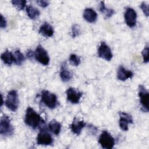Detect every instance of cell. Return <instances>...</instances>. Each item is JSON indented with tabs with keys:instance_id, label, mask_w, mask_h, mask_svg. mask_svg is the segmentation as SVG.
Listing matches in <instances>:
<instances>
[{
	"instance_id": "cell-15",
	"label": "cell",
	"mask_w": 149,
	"mask_h": 149,
	"mask_svg": "<svg viewBox=\"0 0 149 149\" xmlns=\"http://www.w3.org/2000/svg\"><path fill=\"white\" fill-rule=\"evenodd\" d=\"M133 73L132 71L127 70L123 66H120L117 72V78L121 81H125L126 80L132 78Z\"/></svg>"
},
{
	"instance_id": "cell-18",
	"label": "cell",
	"mask_w": 149,
	"mask_h": 149,
	"mask_svg": "<svg viewBox=\"0 0 149 149\" xmlns=\"http://www.w3.org/2000/svg\"><path fill=\"white\" fill-rule=\"evenodd\" d=\"M48 128L55 135H58L61 130V125L55 119H52L48 124Z\"/></svg>"
},
{
	"instance_id": "cell-3",
	"label": "cell",
	"mask_w": 149,
	"mask_h": 149,
	"mask_svg": "<svg viewBox=\"0 0 149 149\" xmlns=\"http://www.w3.org/2000/svg\"><path fill=\"white\" fill-rule=\"evenodd\" d=\"M14 133V128L11 124L10 118L3 115L0 120V134L4 136H12Z\"/></svg>"
},
{
	"instance_id": "cell-22",
	"label": "cell",
	"mask_w": 149,
	"mask_h": 149,
	"mask_svg": "<svg viewBox=\"0 0 149 149\" xmlns=\"http://www.w3.org/2000/svg\"><path fill=\"white\" fill-rule=\"evenodd\" d=\"M14 63L17 65H22L25 61V57L24 55L20 52V50L15 51L14 54Z\"/></svg>"
},
{
	"instance_id": "cell-14",
	"label": "cell",
	"mask_w": 149,
	"mask_h": 149,
	"mask_svg": "<svg viewBox=\"0 0 149 149\" xmlns=\"http://www.w3.org/2000/svg\"><path fill=\"white\" fill-rule=\"evenodd\" d=\"M60 77L63 82H67L71 80L73 77V73L68 68L67 63L63 62L62 63L59 73Z\"/></svg>"
},
{
	"instance_id": "cell-25",
	"label": "cell",
	"mask_w": 149,
	"mask_h": 149,
	"mask_svg": "<svg viewBox=\"0 0 149 149\" xmlns=\"http://www.w3.org/2000/svg\"><path fill=\"white\" fill-rule=\"evenodd\" d=\"M71 32H72V37L74 38V37L78 36L80 33V29L79 26L77 25V24H73V26L72 27Z\"/></svg>"
},
{
	"instance_id": "cell-5",
	"label": "cell",
	"mask_w": 149,
	"mask_h": 149,
	"mask_svg": "<svg viewBox=\"0 0 149 149\" xmlns=\"http://www.w3.org/2000/svg\"><path fill=\"white\" fill-rule=\"evenodd\" d=\"M138 94L140 98L141 109L143 112H148L149 110V93L148 90L143 85H139L138 88Z\"/></svg>"
},
{
	"instance_id": "cell-6",
	"label": "cell",
	"mask_w": 149,
	"mask_h": 149,
	"mask_svg": "<svg viewBox=\"0 0 149 149\" xmlns=\"http://www.w3.org/2000/svg\"><path fill=\"white\" fill-rule=\"evenodd\" d=\"M98 143L103 148L111 149L115 146V139L107 131H103L98 139Z\"/></svg>"
},
{
	"instance_id": "cell-13",
	"label": "cell",
	"mask_w": 149,
	"mask_h": 149,
	"mask_svg": "<svg viewBox=\"0 0 149 149\" xmlns=\"http://www.w3.org/2000/svg\"><path fill=\"white\" fill-rule=\"evenodd\" d=\"M85 126L86 123L83 120L75 117L74 118L72 123L70 125V129L74 134L76 135H79Z\"/></svg>"
},
{
	"instance_id": "cell-30",
	"label": "cell",
	"mask_w": 149,
	"mask_h": 149,
	"mask_svg": "<svg viewBox=\"0 0 149 149\" xmlns=\"http://www.w3.org/2000/svg\"><path fill=\"white\" fill-rule=\"evenodd\" d=\"M26 56H27V57L29 59H31L33 56L34 57V52H33L32 50H30H30L27 51Z\"/></svg>"
},
{
	"instance_id": "cell-23",
	"label": "cell",
	"mask_w": 149,
	"mask_h": 149,
	"mask_svg": "<svg viewBox=\"0 0 149 149\" xmlns=\"http://www.w3.org/2000/svg\"><path fill=\"white\" fill-rule=\"evenodd\" d=\"M26 1H22V0H13L12 1V3L13 6H15L18 10H23L26 4Z\"/></svg>"
},
{
	"instance_id": "cell-29",
	"label": "cell",
	"mask_w": 149,
	"mask_h": 149,
	"mask_svg": "<svg viewBox=\"0 0 149 149\" xmlns=\"http://www.w3.org/2000/svg\"><path fill=\"white\" fill-rule=\"evenodd\" d=\"M7 22L5 18L3 16L2 14H1V20H0V27L2 29H4L6 27Z\"/></svg>"
},
{
	"instance_id": "cell-26",
	"label": "cell",
	"mask_w": 149,
	"mask_h": 149,
	"mask_svg": "<svg viewBox=\"0 0 149 149\" xmlns=\"http://www.w3.org/2000/svg\"><path fill=\"white\" fill-rule=\"evenodd\" d=\"M148 45H147L146 46L144 47V49H143L141 52L143 61L144 63H147L148 62Z\"/></svg>"
},
{
	"instance_id": "cell-4",
	"label": "cell",
	"mask_w": 149,
	"mask_h": 149,
	"mask_svg": "<svg viewBox=\"0 0 149 149\" xmlns=\"http://www.w3.org/2000/svg\"><path fill=\"white\" fill-rule=\"evenodd\" d=\"M5 106L11 111H16L19 105V100L16 91L10 90L8 92L5 101Z\"/></svg>"
},
{
	"instance_id": "cell-20",
	"label": "cell",
	"mask_w": 149,
	"mask_h": 149,
	"mask_svg": "<svg viewBox=\"0 0 149 149\" xmlns=\"http://www.w3.org/2000/svg\"><path fill=\"white\" fill-rule=\"evenodd\" d=\"M99 10L102 13H103L104 15L105 18H106V19L110 18L115 13V11L113 9H109V8H106L104 1L100 2Z\"/></svg>"
},
{
	"instance_id": "cell-19",
	"label": "cell",
	"mask_w": 149,
	"mask_h": 149,
	"mask_svg": "<svg viewBox=\"0 0 149 149\" xmlns=\"http://www.w3.org/2000/svg\"><path fill=\"white\" fill-rule=\"evenodd\" d=\"M1 58L3 62L8 65H10L14 62L13 54L8 50H6L1 54Z\"/></svg>"
},
{
	"instance_id": "cell-24",
	"label": "cell",
	"mask_w": 149,
	"mask_h": 149,
	"mask_svg": "<svg viewBox=\"0 0 149 149\" xmlns=\"http://www.w3.org/2000/svg\"><path fill=\"white\" fill-rule=\"evenodd\" d=\"M69 61L70 63L74 66H77L80 63V58L76 54H71L69 56Z\"/></svg>"
},
{
	"instance_id": "cell-11",
	"label": "cell",
	"mask_w": 149,
	"mask_h": 149,
	"mask_svg": "<svg viewBox=\"0 0 149 149\" xmlns=\"http://www.w3.org/2000/svg\"><path fill=\"white\" fill-rule=\"evenodd\" d=\"M119 125L120 129L123 131H127L129 129L128 125L129 124L133 123V118L132 115L130 114L124 112H119Z\"/></svg>"
},
{
	"instance_id": "cell-2",
	"label": "cell",
	"mask_w": 149,
	"mask_h": 149,
	"mask_svg": "<svg viewBox=\"0 0 149 149\" xmlns=\"http://www.w3.org/2000/svg\"><path fill=\"white\" fill-rule=\"evenodd\" d=\"M41 101L48 108L51 109L56 108L59 104L56 95L48 90L42 91Z\"/></svg>"
},
{
	"instance_id": "cell-1",
	"label": "cell",
	"mask_w": 149,
	"mask_h": 149,
	"mask_svg": "<svg viewBox=\"0 0 149 149\" xmlns=\"http://www.w3.org/2000/svg\"><path fill=\"white\" fill-rule=\"evenodd\" d=\"M25 123L32 129H36L44 124V120L31 107H29L26 111Z\"/></svg>"
},
{
	"instance_id": "cell-17",
	"label": "cell",
	"mask_w": 149,
	"mask_h": 149,
	"mask_svg": "<svg viewBox=\"0 0 149 149\" xmlns=\"http://www.w3.org/2000/svg\"><path fill=\"white\" fill-rule=\"evenodd\" d=\"M39 33L45 37H51L54 34L53 27L48 23H43L40 27Z\"/></svg>"
},
{
	"instance_id": "cell-7",
	"label": "cell",
	"mask_w": 149,
	"mask_h": 149,
	"mask_svg": "<svg viewBox=\"0 0 149 149\" xmlns=\"http://www.w3.org/2000/svg\"><path fill=\"white\" fill-rule=\"evenodd\" d=\"M34 58L41 64L47 66L49 62V57L47 51L41 46L38 45L34 52Z\"/></svg>"
},
{
	"instance_id": "cell-27",
	"label": "cell",
	"mask_w": 149,
	"mask_h": 149,
	"mask_svg": "<svg viewBox=\"0 0 149 149\" xmlns=\"http://www.w3.org/2000/svg\"><path fill=\"white\" fill-rule=\"evenodd\" d=\"M140 8L144 14L148 17V5L146 2H143L140 5Z\"/></svg>"
},
{
	"instance_id": "cell-8",
	"label": "cell",
	"mask_w": 149,
	"mask_h": 149,
	"mask_svg": "<svg viewBox=\"0 0 149 149\" xmlns=\"http://www.w3.org/2000/svg\"><path fill=\"white\" fill-rule=\"evenodd\" d=\"M54 140L51 134L45 128H42L37 137V143L38 145L50 146L53 144Z\"/></svg>"
},
{
	"instance_id": "cell-12",
	"label": "cell",
	"mask_w": 149,
	"mask_h": 149,
	"mask_svg": "<svg viewBox=\"0 0 149 149\" xmlns=\"http://www.w3.org/2000/svg\"><path fill=\"white\" fill-rule=\"evenodd\" d=\"M83 93L73 87H69L66 91L67 100L72 104H78Z\"/></svg>"
},
{
	"instance_id": "cell-10",
	"label": "cell",
	"mask_w": 149,
	"mask_h": 149,
	"mask_svg": "<svg viewBox=\"0 0 149 149\" xmlns=\"http://www.w3.org/2000/svg\"><path fill=\"white\" fill-rule=\"evenodd\" d=\"M98 54L100 58L107 61H111L113 56L111 48L105 42H101L98 49Z\"/></svg>"
},
{
	"instance_id": "cell-28",
	"label": "cell",
	"mask_w": 149,
	"mask_h": 149,
	"mask_svg": "<svg viewBox=\"0 0 149 149\" xmlns=\"http://www.w3.org/2000/svg\"><path fill=\"white\" fill-rule=\"evenodd\" d=\"M36 2L38 3V5L42 7V8H46L47 6H48L49 2L48 1H44V0H39L37 1Z\"/></svg>"
},
{
	"instance_id": "cell-9",
	"label": "cell",
	"mask_w": 149,
	"mask_h": 149,
	"mask_svg": "<svg viewBox=\"0 0 149 149\" xmlns=\"http://www.w3.org/2000/svg\"><path fill=\"white\" fill-rule=\"evenodd\" d=\"M124 18L126 24L129 27H133L136 26L137 13L133 8L128 7L126 9V11L124 14Z\"/></svg>"
},
{
	"instance_id": "cell-21",
	"label": "cell",
	"mask_w": 149,
	"mask_h": 149,
	"mask_svg": "<svg viewBox=\"0 0 149 149\" xmlns=\"http://www.w3.org/2000/svg\"><path fill=\"white\" fill-rule=\"evenodd\" d=\"M27 16L33 20L38 18L40 15V12L38 9L33 6H27L26 8Z\"/></svg>"
},
{
	"instance_id": "cell-16",
	"label": "cell",
	"mask_w": 149,
	"mask_h": 149,
	"mask_svg": "<svg viewBox=\"0 0 149 149\" xmlns=\"http://www.w3.org/2000/svg\"><path fill=\"white\" fill-rule=\"evenodd\" d=\"M84 19L88 23H94L97 19V13L92 8H86L83 12Z\"/></svg>"
}]
</instances>
